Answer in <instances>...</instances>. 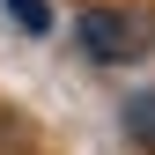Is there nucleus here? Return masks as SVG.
I'll return each mask as SVG.
<instances>
[{
    "mask_svg": "<svg viewBox=\"0 0 155 155\" xmlns=\"http://www.w3.org/2000/svg\"><path fill=\"white\" fill-rule=\"evenodd\" d=\"M140 15H126V8H89L81 15V52L89 59H104V67H118V59H140Z\"/></svg>",
    "mask_w": 155,
    "mask_h": 155,
    "instance_id": "nucleus-1",
    "label": "nucleus"
},
{
    "mask_svg": "<svg viewBox=\"0 0 155 155\" xmlns=\"http://www.w3.org/2000/svg\"><path fill=\"white\" fill-rule=\"evenodd\" d=\"M126 133L140 155H155V96H126Z\"/></svg>",
    "mask_w": 155,
    "mask_h": 155,
    "instance_id": "nucleus-2",
    "label": "nucleus"
},
{
    "mask_svg": "<svg viewBox=\"0 0 155 155\" xmlns=\"http://www.w3.org/2000/svg\"><path fill=\"white\" fill-rule=\"evenodd\" d=\"M8 15H15L30 37H45V30H52V8H45V0H8Z\"/></svg>",
    "mask_w": 155,
    "mask_h": 155,
    "instance_id": "nucleus-3",
    "label": "nucleus"
}]
</instances>
